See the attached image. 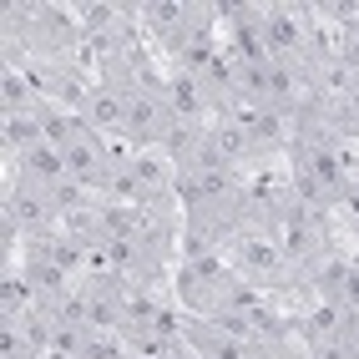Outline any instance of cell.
I'll return each mask as SVG.
<instances>
[{"mask_svg": "<svg viewBox=\"0 0 359 359\" xmlns=\"http://www.w3.org/2000/svg\"><path fill=\"white\" fill-rule=\"evenodd\" d=\"M81 116H86V122L91 127H97L102 137H116V142H122V122H127V97H122V91H116V86H91L86 91V102H81Z\"/></svg>", "mask_w": 359, "mask_h": 359, "instance_id": "obj_4", "label": "cell"}, {"mask_svg": "<svg viewBox=\"0 0 359 359\" xmlns=\"http://www.w3.org/2000/svg\"><path fill=\"white\" fill-rule=\"evenodd\" d=\"M223 253H228V263H233V273L248 278L253 289H263V294H278V289H289V283H299L294 269H289V258L278 253V243H273L258 223L238 228L228 243H223Z\"/></svg>", "mask_w": 359, "mask_h": 359, "instance_id": "obj_2", "label": "cell"}, {"mask_svg": "<svg viewBox=\"0 0 359 359\" xmlns=\"http://www.w3.org/2000/svg\"><path fill=\"white\" fill-rule=\"evenodd\" d=\"M233 263L223 248H208V253H193V258H177L172 269V294H177V309L193 319H212L223 309L228 289H233Z\"/></svg>", "mask_w": 359, "mask_h": 359, "instance_id": "obj_1", "label": "cell"}, {"mask_svg": "<svg viewBox=\"0 0 359 359\" xmlns=\"http://www.w3.org/2000/svg\"><path fill=\"white\" fill-rule=\"evenodd\" d=\"M11 167H15V172L26 177V182L46 187V193H51L56 182H66V152H61V147H51V142H41V147H31L26 157H15Z\"/></svg>", "mask_w": 359, "mask_h": 359, "instance_id": "obj_5", "label": "cell"}, {"mask_svg": "<svg viewBox=\"0 0 359 359\" xmlns=\"http://www.w3.org/2000/svg\"><path fill=\"white\" fill-rule=\"evenodd\" d=\"M208 147L218 152L223 167H233V172H243V177H248V167H253V162H263V152L253 147V137L238 127L228 111H218V116L208 122Z\"/></svg>", "mask_w": 359, "mask_h": 359, "instance_id": "obj_3", "label": "cell"}, {"mask_svg": "<svg viewBox=\"0 0 359 359\" xmlns=\"http://www.w3.org/2000/svg\"><path fill=\"white\" fill-rule=\"evenodd\" d=\"M0 137H6V157L15 162V157H26L31 147H41V116L36 111H15V116H6V127H0Z\"/></svg>", "mask_w": 359, "mask_h": 359, "instance_id": "obj_6", "label": "cell"}]
</instances>
